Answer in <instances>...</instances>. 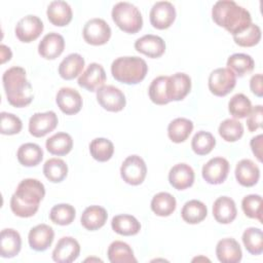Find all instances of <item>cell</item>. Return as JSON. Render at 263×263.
<instances>
[{
  "label": "cell",
  "instance_id": "obj_1",
  "mask_svg": "<svg viewBox=\"0 0 263 263\" xmlns=\"http://www.w3.org/2000/svg\"><path fill=\"white\" fill-rule=\"evenodd\" d=\"M44 195L45 188L40 181L32 178L24 179L10 198V209L17 217H32L38 211Z\"/></svg>",
  "mask_w": 263,
  "mask_h": 263
},
{
  "label": "cell",
  "instance_id": "obj_2",
  "mask_svg": "<svg viewBox=\"0 0 263 263\" xmlns=\"http://www.w3.org/2000/svg\"><path fill=\"white\" fill-rule=\"evenodd\" d=\"M212 17L218 26L225 28L232 35L252 24L250 12L232 0L217 1L212 8Z\"/></svg>",
  "mask_w": 263,
  "mask_h": 263
},
{
  "label": "cell",
  "instance_id": "obj_3",
  "mask_svg": "<svg viewBox=\"0 0 263 263\" xmlns=\"http://www.w3.org/2000/svg\"><path fill=\"white\" fill-rule=\"evenodd\" d=\"M2 81L7 101L11 106L23 108L33 101V88L24 68L14 66L7 69L2 76Z\"/></svg>",
  "mask_w": 263,
  "mask_h": 263
},
{
  "label": "cell",
  "instance_id": "obj_4",
  "mask_svg": "<svg viewBox=\"0 0 263 263\" xmlns=\"http://www.w3.org/2000/svg\"><path fill=\"white\" fill-rule=\"evenodd\" d=\"M148 72L146 62L139 57H120L113 61L111 73L115 80L125 84L140 83Z\"/></svg>",
  "mask_w": 263,
  "mask_h": 263
},
{
  "label": "cell",
  "instance_id": "obj_5",
  "mask_svg": "<svg viewBox=\"0 0 263 263\" xmlns=\"http://www.w3.org/2000/svg\"><path fill=\"white\" fill-rule=\"evenodd\" d=\"M112 20L125 33L135 34L143 27V17L137 6L129 2H118L112 8Z\"/></svg>",
  "mask_w": 263,
  "mask_h": 263
},
{
  "label": "cell",
  "instance_id": "obj_6",
  "mask_svg": "<svg viewBox=\"0 0 263 263\" xmlns=\"http://www.w3.org/2000/svg\"><path fill=\"white\" fill-rule=\"evenodd\" d=\"M208 84L213 95L224 97L235 87L236 75L228 68H218L211 72Z\"/></svg>",
  "mask_w": 263,
  "mask_h": 263
},
{
  "label": "cell",
  "instance_id": "obj_7",
  "mask_svg": "<svg viewBox=\"0 0 263 263\" xmlns=\"http://www.w3.org/2000/svg\"><path fill=\"white\" fill-rule=\"evenodd\" d=\"M122 180L129 185H140L146 178L147 166L142 157L139 155H130L126 157L120 167Z\"/></svg>",
  "mask_w": 263,
  "mask_h": 263
},
{
  "label": "cell",
  "instance_id": "obj_8",
  "mask_svg": "<svg viewBox=\"0 0 263 263\" xmlns=\"http://www.w3.org/2000/svg\"><path fill=\"white\" fill-rule=\"evenodd\" d=\"M82 35L86 43L103 45L106 44L111 37V28L103 18L95 17L85 23Z\"/></svg>",
  "mask_w": 263,
  "mask_h": 263
},
{
  "label": "cell",
  "instance_id": "obj_9",
  "mask_svg": "<svg viewBox=\"0 0 263 263\" xmlns=\"http://www.w3.org/2000/svg\"><path fill=\"white\" fill-rule=\"evenodd\" d=\"M97 101L102 108L110 112H119L126 104L124 93L113 85L101 86L97 90Z\"/></svg>",
  "mask_w": 263,
  "mask_h": 263
},
{
  "label": "cell",
  "instance_id": "obj_10",
  "mask_svg": "<svg viewBox=\"0 0 263 263\" xmlns=\"http://www.w3.org/2000/svg\"><path fill=\"white\" fill-rule=\"evenodd\" d=\"M43 23L36 15H26L22 17L15 26V36L22 42L29 43L36 40L43 31Z\"/></svg>",
  "mask_w": 263,
  "mask_h": 263
},
{
  "label": "cell",
  "instance_id": "obj_11",
  "mask_svg": "<svg viewBox=\"0 0 263 263\" xmlns=\"http://www.w3.org/2000/svg\"><path fill=\"white\" fill-rule=\"evenodd\" d=\"M150 23L158 29L164 30L172 26L176 18V8L168 1H158L154 3L150 10Z\"/></svg>",
  "mask_w": 263,
  "mask_h": 263
},
{
  "label": "cell",
  "instance_id": "obj_12",
  "mask_svg": "<svg viewBox=\"0 0 263 263\" xmlns=\"http://www.w3.org/2000/svg\"><path fill=\"white\" fill-rule=\"evenodd\" d=\"M229 162L224 157L211 158L203 166L201 171L204 181L212 185L222 184L228 176Z\"/></svg>",
  "mask_w": 263,
  "mask_h": 263
},
{
  "label": "cell",
  "instance_id": "obj_13",
  "mask_svg": "<svg viewBox=\"0 0 263 263\" xmlns=\"http://www.w3.org/2000/svg\"><path fill=\"white\" fill-rule=\"evenodd\" d=\"M58 116L53 111L35 113L29 120V132L33 137L41 138L52 132L58 125Z\"/></svg>",
  "mask_w": 263,
  "mask_h": 263
},
{
  "label": "cell",
  "instance_id": "obj_14",
  "mask_svg": "<svg viewBox=\"0 0 263 263\" xmlns=\"http://www.w3.org/2000/svg\"><path fill=\"white\" fill-rule=\"evenodd\" d=\"M80 254L79 242L71 236L62 237L52 251V260L58 263H71Z\"/></svg>",
  "mask_w": 263,
  "mask_h": 263
},
{
  "label": "cell",
  "instance_id": "obj_15",
  "mask_svg": "<svg viewBox=\"0 0 263 263\" xmlns=\"http://www.w3.org/2000/svg\"><path fill=\"white\" fill-rule=\"evenodd\" d=\"M55 102L60 110L67 115H74L82 108L80 93L72 87H62L57 93Z\"/></svg>",
  "mask_w": 263,
  "mask_h": 263
},
{
  "label": "cell",
  "instance_id": "obj_16",
  "mask_svg": "<svg viewBox=\"0 0 263 263\" xmlns=\"http://www.w3.org/2000/svg\"><path fill=\"white\" fill-rule=\"evenodd\" d=\"M106 81V72L102 65L91 63L78 78V85L89 90L97 91Z\"/></svg>",
  "mask_w": 263,
  "mask_h": 263
},
{
  "label": "cell",
  "instance_id": "obj_17",
  "mask_svg": "<svg viewBox=\"0 0 263 263\" xmlns=\"http://www.w3.org/2000/svg\"><path fill=\"white\" fill-rule=\"evenodd\" d=\"M54 238L53 229L47 224H38L31 228L28 235V241L32 250L43 252L47 250Z\"/></svg>",
  "mask_w": 263,
  "mask_h": 263
},
{
  "label": "cell",
  "instance_id": "obj_18",
  "mask_svg": "<svg viewBox=\"0 0 263 263\" xmlns=\"http://www.w3.org/2000/svg\"><path fill=\"white\" fill-rule=\"evenodd\" d=\"M65 48L64 37L55 32L46 34L38 44V52L45 60H54Z\"/></svg>",
  "mask_w": 263,
  "mask_h": 263
},
{
  "label": "cell",
  "instance_id": "obj_19",
  "mask_svg": "<svg viewBox=\"0 0 263 263\" xmlns=\"http://www.w3.org/2000/svg\"><path fill=\"white\" fill-rule=\"evenodd\" d=\"M135 48L137 51L149 58L156 59L164 53L165 42L161 37L157 35L147 34L136 40Z\"/></svg>",
  "mask_w": 263,
  "mask_h": 263
},
{
  "label": "cell",
  "instance_id": "obj_20",
  "mask_svg": "<svg viewBox=\"0 0 263 263\" xmlns=\"http://www.w3.org/2000/svg\"><path fill=\"white\" fill-rule=\"evenodd\" d=\"M194 171L187 163L174 165L168 173L170 184L177 190H185L193 185Z\"/></svg>",
  "mask_w": 263,
  "mask_h": 263
},
{
  "label": "cell",
  "instance_id": "obj_21",
  "mask_svg": "<svg viewBox=\"0 0 263 263\" xmlns=\"http://www.w3.org/2000/svg\"><path fill=\"white\" fill-rule=\"evenodd\" d=\"M216 255L222 263H237L242 258L239 243L231 237L223 238L216 246Z\"/></svg>",
  "mask_w": 263,
  "mask_h": 263
},
{
  "label": "cell",
  "instance_id": "obj_22",
  "mask_svg": "<svg viewBox=\"0 0 263 263\" xmlns=\"http://www.w3.org/2000/svg\"><path fill=\"white\" fill-rule=\"evenodd\" d=\"M234 173L237 182L245 187L256 185L260 178V170L251 159H241L238 161Z\"/></svg>",
  "mask_w": 263,
  "mask_h": 263
},
{
  "label": "cell",
  "instance_id": "obj_23",
  "mask_svg": "<svg viewBox=\"0 0 263 263\" xmlns=\"http://www.w3.org/2000/svg\"><path fill=\"white\" fill-rule=\"evenodd\" d=\"M191 89V79L185 73H176L168 76L167 93L170 101L183 100Z\"/></svg>",
  "mask_w": 263,
  "mask_h": 263
},
{
  "label": "cell",
  "instance_id": "obj_24",
  "mask_svg": "<svg viewBox=\"0 0 263 263\" xmlns=\"http://www.w3.org/2000/svg\"><path fill=\"white\" fill-rule=\"evenodd\" d=\"M46 14L48 21L57 27L67 26L73 16L71 6L63 0L51 1L47 7Z\"/></svg>",
  "mask_w": 263,
  "mask_h": 263
},
{
  "label": "cell",
  "instance_id": "obj_25",
  "mask_svg": "<svg viewBox=\"0 0 263 263\" xmlns=\"http://www.w3.org/2000/svg\"><path fill=\"white\" fill-rule=\"evenodd\" d=\"M237 215L235 202L228 196L218 197L213 204V216L218 223L229 224Z\"/></svg>",
  "mask_w": 263,
  "mask_h": 263
},
{
  "label": "cell",
  "instance_id": "obj_26",
  "mask_svg": "<svg viewBox=\"0 0 263 263\" xmlns=\"http://www.w3.org/2000/svg\"><path fill=\"white\" fill-rule=\"evenodd\" d=\"M22 248L20 233L12 228H5L0 234V254L3 258L15 257Z\"/></svg>",
  "mask_w": 263,
  "mask_h": 263
},
{
  "label": "cell",
  "instance_id": "obj_27",
  "mask_svg": "<svg viewBox=\"0 0 263 263\" xmlns=\"http://www.w3.org/2000/svg\"><path fill=\"white\" fill-rule=\"evenodd\" d=\"M107 211L100 205L87 206L80 218L81 225L90 231H95L103 227L107 221Z\"/></svg>",
  "mask_w": 263,
  "mask_h": 263
},
{
  "label": "cell",
  "instance_id": "obj_28",
  "mask_svg": "<svg viewBox=\"0 0 263 263\" xmlns=\"http://www.w3.org/2000/svg\"><path fill=\"white\" fill-rule=\"evenodd\" d=\"M84 64V59L79 53H70L60 63L59 74L65 80L74 79L81 74Z\"/></svg>",
  "mask_w": 263,
  "mask_h": 263
},
{
  "label": "cell",
  "instance_id": "obj_29",
  "mask_svg": "<svg viewBox=\"0 0 263 263\" xmlns=\"http://www.w3.org/2000/svg\"><path fill=\"white\" fill-rule=\"evenodd\" d=\"M16 157L24 166H36L43 158V150L35 143H25L17 149Z\"/></svg>",
  "mask_w": 263,
  "mask_h": 263
},
{
  "label": "cell",
  "instance_id": "obj_30",
  "mask_svg": "<svg viewBox=\"0 0 263 263\" xmlns=\"http://www.w3.org/2000/svg\"><path fill=\"white\" fill-rule=\"evenodd\" d=\"M111 227L116 233L124 236L136 235L141 230V224L137 218L126 214L113 217Z\"/></svg>",
  "mask_w": 263,
  "mask_h": 263
},
{
  "label": "cell",
  "instance_id": "obj_31",
  "mask_svg": "<svg viewBox=\"0 0 263 263\" xmlns=\"http://www.w3.org/2000/svg\"><path fill=\"white\" fill-rule=\"evenodd\" d=\"M193 130V122L187 118L179 117L170 122L167 126V136L174 143H183Z\"/></svg>",
  "mask_w": 263,
  "mask_h": 263
},
{
  "label": "cell",
  "instance_id": "obj_32",
  "mask_svg": "<svg viewBox=\"0 0 263 263\" xmlns=\"http://www.w3.org/2000/svg\"><path fill=\"white\" fill-rule=\"evenodd\" d=\"M45 146L50 154L63 156L72 150L73 140L67 133H57L46 140Z\"/></svg>",
  "mask_w": 263,
  "mask_h": 263
},
{
  "label": "cell",
  "instance_id": "obj_33",
  "mask_svg": "<svg viewBox=\"0 0 263 263\" xmlns=\"http://www.w3.org/2000/svg\"><path fill=\"white\" fill-rule=\"evenodd\" d=\"M208 215L206 205L197 199H191L182 208L181 216L182 219L189 224H197L205 219Z\"/></svg>",
  "mask_w": 263,
  "mask_h": 263
},
{
  "label": "cell",
  "instance_id": "obj_34",
  "mask_svg": "<svg viewBox=\"0 0 263 263\" xmlns=\"http://www.w3.org/2000/svg\"><path fill=\"white\" fill-rule=\"evenodd\" d=\"M177 206L176 198L168 192H159L151 200V210L159 217L172 215Z\"/></svg>",
  "mask_w": 263,
  "mask_h": 263
},
{
  "label": "cell",
  "instance_id": "obj_35",
  "mask_svg": "<svg viewBox=\"0 0 263 263\" xmlns=\"http://www.w3.org/2000/svg\"><path fill=\"white\" fill-rule=\"evenodd\" d=\"M108 259L111 263H132L137 262L132 248L123 241L115 240L108 248Z\"/></svg>",
  "mask_w": 263,
  "mask_h": 263
},
{
  "label": "cell",
  "instance_id": "obj_36",
  "mask_svg": "<svg viewBox=\"0 0 263 263\" xmlns=\"http://www.w3.org/2000/svg\"><path fill=\"white\" fill-rule=\"evenodd\" d=\"M255 67L253 58L246 53H233L227 60V68L238 77L250 74Z\"/></svg>",
  "mask_w": 263,
  "mask_h": 263
},
{
  "label": "cell",
  "instance_id": "obj_37",
  "mask_svg": "<svg viewBox=\"0 0 263 263\" xmlns=\"http://www.w3.org/2000/svg\"><path fill=\"white\" fill-rule=\"evenodd\" d=\"M43 174L52 183H60L68 175V165L61 158H50L43 165Z\"/></svg>",
  "mask_w": 263,
  "mask_h": 263
},
{
  "label": "cell",
  "instance_id": "obj_38",
  "mask_svg": "<svg viewBox=\"0 0 263 263\" xmlns=\"http://www.w3.org/2000/svg\"><path fill=\"white\" fill-rule=\"evenodd\" d=\"M167 79L168 76H158L149 86V98L156 105H165L171 102L167 93Z\"/></svg>",
  "mask_w": 263,
  "mask_h": 263
},
{
  "label": "cell",
  "instance_id": "obj_39",
  "mask_svg": "<svg viewBox=\"0 0 263 263\" xmlns=\"http://www.w3.org/2000/svg\"><path fill=\"white\" fill-rule=\"evenodd\" d=\"M89 152L93 159L100 162H105L112 157L114 153V145L106 138H97L90 142Z\"/></svg>",
  "mask_w": 263,
  "mask_h": 263
},
{
  "label": "cell",
  "instance_id": "obj_40",
  "mask_svg": "<svg viewBox=\"0 0 263 263\" xmlns=\"http://www.w3.org/2000/svg\"><path fill=\"white\" fill-rule=\"evenodd\" d=\"M241 239L246 250L250 254L260 255L263 252V232L260 228H247L242 233Z\"/></svg>",
  "mask_w": 263,
  "mask_h": 263
},
{
  "label": "cell",
  "instance_id": "obj_41",
  "mask_svg": "<svg viewBox=\"0 0 263 263\" xmlns=\"http://www.w3.org/2000/svg\"><path fill=\"white\" fill-rule=\"evenodd\" d=\"M216 146V139L215 137L204 130L197 132L191 141V148L193 152L197 155H206L209 154L214 147Z\"/></svg>",
  "mask_w": 263,
  "mask_h": 263
},
{
  "label": "cell",
  "instance_id": "obj_42",
  "mask_svg": "<svg viewBox=\"0 0 263 263\" xmlns=\"http://www.w3.org/2000/svg\"><path fill=\"white\" fill-rule=\"evenodd\" d=\"M76 216V211L73 205L69 203H60L51 208L49 212V219L58 225L66 226L71 224Z\"/></svg>",
  "mask_w": 263,
  "mask_h": 263
},
{
  "label": "cell",
  "instance_id": "obj_43",
  "mask_svg": "<svg viewBox=\"0 0 263 263\" xmlns=\"http://www.w3.org/2000/svg\"><path fill=\"white\" fill-rule=\"evenodd\" d=\"M234 42L242 47L255 46L261 39V29L256 24H250L242 31L232 35Z\"/></svg>",
  "mask_w": 263,
  "mask_h": 263
},
{
  "label": "cell",
  "instance_id": "obj_44",
  "mask_svg": "<svg viewBox=\"0 0 263 263\" xmlns=\"http://www.w3.org/2000/svg\"><path fill=\"white\" fill-rule=\"evenodd\" d=\"M218 132L226 142H236L243 135V125L236 119L228 118L220 123Z\"/></svg>",
  "mask_w": 263,
  "mask_h": 263
},
{
  "label": "cell",
  "instance_id": "obj_45",
  "mask_svg": "<svg viewBox=\"0 0 263 263\" xmlns=\"http://www.w3.org/2000/svg\"><path fill=\"white\" fill-rule=\"evenodd\" d=\"M228 110L234 118H245L252 110V103L243 93H236L230 99L228 103Z\"/></svg>",
  "mask_w": 263,
  "mask_h": 263
},
{
  "label": "cell",
  "instance_id": "obj_46",
  "mask_svg": "<svg viewBox=\"0 0 263 263\" xmlns=\"http://www.w3.org/2000/svg\"><path fill=\"white\" fill-rule=\"evenodd\" d=\"M241 208L245 215L251 219H257L262 223V197L258 194H250L242 198Z\"/></svg>",
  "mask_w": 263,
  "mask_h": 263
},
{
  "label": "cell",
  "instance_id": "obj_47",
  "mask_svg": "<svg viewBox=\"0 0 263 263\" xmlns=\"http://www.w3.org/2000/svg\"><path fill=\"white\" fill-rule=\"evenodd\" d=\"M1 127L0 133L2 135H15L22 130L23 123L22 120L14 114L8 112H1Z\"/></svg>",
  "mask_w": 263,
  "mask_h": 263
},
{
  "label": "cell",
  "instance_id": "obj_48",
  "mask_svg": "<svg viewBox=\"0 0 263 263\" xmlns=\"http://www.w3.org/2000/svg\"><path fill=\"white\" fill-rule=\"evenodd\" d=\"M262 115L263 109L261 105H257L252 108L250 114L247 116V126L250 132H255L262 127Z\"/></svg>",
  "mask_w": 263,
  "mask_h": 263
},
{
  "label": "cell",
  "instance_id": "obj_49",
  "mask_svg": "<svg viewBox=\"0 0 263 263\" xmlns=\"http://www.w3.org/2000/svg\"><path fill=\"white\" fill-rule=\"evenodd\" d=\"M250 88L252 92L261 98L263 96V86H262V74L258 73L252 76L250 80Z\"/></svg>",
  "mask_w": 263,
  "mask_h": 263
},
{
  "label": "cell",
  "instance_id": "obj_50",
  "mask_svg": "<svg viewBox=\"0 0 263 263\" xmlns=\"http://www.w3.org/2000/svg\"><path fill=\"white\" fill-rule=\"evenodd\" d=\"M251 148L255 156L259 161H262V146H263V136L260 134L254 137L250 142Z\"/></svg>",
  "mask_w": 263,
  "mask_h": 263
},
{
  "label": "cell",
  "instance_id": "obj_51",
  "mask_svg": "<svg viewBox=\"0 0 263 263\" xmlns=\"http://www.w3.org/2000/svg\"><path fill=\"white\" fill-rule=\"evenodd\" d=\"M0 55H1V64H4L6 61H9L11 59L12 52L9 47H7L4 44H1L0 46Z\"/></svg>",
  "mask_w": 263,
  "mask_h": 263
}]
</instances>
